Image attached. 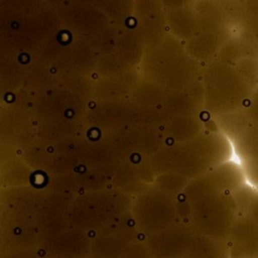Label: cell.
<instances>
[{
  "label": "cell",
  "instance_id": "1",
  "mask_svg": "<svg viewBox=\"0 0 258 258\" xmlns=\"http://www.w3.org/2000/svg\"><path fill=\"white\" fill-rule=\"evenodd\" d=\"M256 187H257V188H258V185H256Z\"/></svg>",
  "mask_w": 258,
  "mask_h": 258
},
{
  "label": "cell",
  "instance_id": "2",
  "mask_svg": "<svg viewBox=\"0 0 258 258\" xmlns=\"http://www.w3.org/2000/svg\"><path fill=\"white\" fill-rule=\"evenodd\" d=\"M254 258H258V256H257V257H254Z\"/></svg>",
  "mask_w": 258,
  "mask_h": 258
}]
</instances>
